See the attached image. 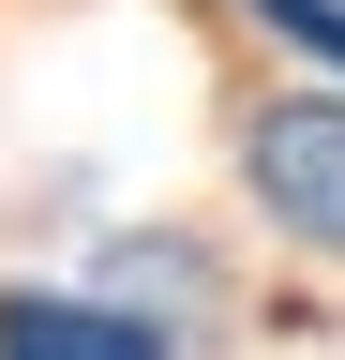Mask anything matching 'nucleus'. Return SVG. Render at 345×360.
I'll return each instance as SVG.
<instances>
[{"label":"nucleus","mask_w":345,"mask_h":360,"mask_svg":"<svg viewBox=\"0 0 345 360\" xmlns=\"http://www.w3.org/2000/svg\"><path fill=\"white\" fill-rule=\"evenodd\" d=\"M240 180H255V210H271L285 240L345 255V105H330V90H285V105H255Z\"/></svg>","instance_id":"1"},{"label":"nucleus","mask_w":345,"mask_h":360,"mask_svg":"<svg viewBox=\"0 0 345 360\" xmlns=\"http://www.w3.org/2000/svg\"><path fill=\"white\" fill-rule=\"evenodd\" d=\"M0 360H165L136 315H105V300H46V285H15L0 300Z\"/></svg>","instance_id":"2"},{"label":"nucleus","mask_w":345,"mask_h":360,"mask_svg":"<svg viewBox=\"0 0 345 360\" xmlns=\"http://www.w3.org/2000/svg\"><path fill=\"white\" fill-rule=\"evenodd\" d=\"M255 15H271V30H285V45H315V60H330V75H345V0H255Z\"/></svg>","instance_id":"3"}]
</instances>
